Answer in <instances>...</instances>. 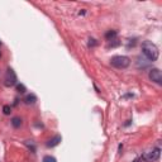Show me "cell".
<instances>
[{"mask_svg": "<svg viewBox=\"0 0 162 162\" xmlns=\"http://www.w3.org/2000/svg\"><path fill=\"white\" fill-rule=\"evenodd\" d=\"M142 51L143 55L148 58L150 61H157V58L160 56V52H158V48L157 46L152 43L151 41H144L142 43Z\"/></svg>", "mask_w": 162, "mask_h": 162, "instance_id": "cell-1", "label": "cell"}, {"mask_svg": "<svg viewBox=\"0 0 162 162\" xmlns=\"http://www.w3.org/2000/svg\"><path fill=\"white\" fill-rule=\"evenodd\" d=\"M110 65L115 68H127L131 65V58L127 56H114L110 58Z\"/></svg>", "mask_w": 162, "mask_h": 162, "instance_id": "cell-2", "label": "cell"}, {"mask_svg": "<svg viewBox=\"0 0 162 162\" xmlns=\"http://www.w3.org/2000/svg\"><path fill=\"white\" fill-rule=\"evenodd\" d=\"M160 154H161V150L157 147V148H153L151 151L146 152L142 157H141V160L144 162H154L160 158Z\"/></svg>", "mask_w": 162, "mask_h": 162, "instance_id": "cell-3", "label": "cell"}, {"mask_svg": "<svg viewBox=\"0 0 162 162\" xmlns=\"http://www.w3.org/2000/svg\"><path fill=\"white\" fill-rule=\"evenodd\" d=\"M4 81H5V85L7 86H14L17 85V75H15V72H14V70L13 68H8L7 70V74H5V79H4Z\"/></svg>", "mask_w": 162, "mask_h": 162, "instance_id": "cell-4", "label": "cell"}, {"mask_svg": "<svg viewBox=\"0 0 162 162\" xmlns=\"http://www.w3.org/2000/svg\"><path fill=\"white\" fill-rule=\"evenodd\" d=\"M148 77L151 81L156 82L157 85H162V72L158 68H152L148 74Z\"/></svg>", "mask_w": 162, "mask_h": 162, "instance_id": "cell-5", "label": "cell"}, {"mask_svg": "<svg viewBox=\"0 0 162 162\" xmlns=\"http://www.w3.org/2000/svg\"><path fill=\"white\" fill-rule=\"evenodd\" d=\"M61 141H62L61 135H55L53 138H51V139L47 142V147H48V148H49V147H56V146H57Z\"/></svg>", "mask_w": 162, "mask_h": 162, "instance_id": "cell-6", "label": "cell"}, {"mask_svg": "<svg viewBox=\"0 0 162 162\" xmlns=\"http://www.w3.org/2000/svg\"><path fill=\"white\" fill-rule=\"evenodd\" d=\"M36 101H37V96L34 95V94H28V95H25V98H24V103L27 105H33Z\"/></svg>", "mask_w": 162, "mask_h": 162, "instance_id": "cell-7", "label": "cell"}, {"mask_svg": "<svg viewBox=\"0 0 162 162\" xmlns=\"http://www.w3.org/2000/svg\"><path fill=\"white\" fill-rule=\"evenodd\" d=\"M116 34H118L116 30H109L105 33V38H106V41H113L116 38Z\"/></svg>", "mask_w": 162, "mask_h": 162, "instance_id": "cell-8", "label": "cell"}, {"mask_svg": "<svg viewBox=\"0 0 162 162\" xmlns=\"http://www.w3.org/2000/svg\"><path fill=\"white\" fill-rule=\"evenodd\" d=\"M11 125H13L14 128H19L20 125H22V119L18 118V116L13 118V119H11Z\"/></svg>", "mask_w": 162, "mask_h": 162, "instance_id": "cell-9", "label": "cell"}, {"mask_svg": "<svg viewBox=\"0 0 162 162\" xmlns=\"http://www.w3.org/2000/svg\"><path fill=\"white\" fill-rule=\"evenodd\" d=\"M24 144H25L29 150H30V152H32V153H36V146L30 142V141H25V142H24Z\"/></svg>", "mask_w": 162, "mask_h": 162, "instance_id": "cell-10", "label": "cell"}, {"mask_svg": "<svg viewBox=\"0 0 162 162\" xmlns=\"http://www.w3.org/2000/svg\"><path fill=\"white\" fill-rule=\"evenodd\" d=\"M42 162H57V160L53 157V156H49V154H47V156H44L43 157V161Z\"/></svg>", "mask_w": 162, "mask_h": 162, "instance_id": "cell-11", "label": "cell"}, {"mask_svg": "<svg viewBox=\"0 0 162 162\" xmlns=\"http://www.w3.org/2000/svg\"><path fill=\"white\" fill-rule=\"evenodd\" d=\"M17 91L20 93V94H23V93H25V86L23 85V84H17Z\"/></svg>", "mask_w": 162, "mask_h": 162, "instance_id": "cell-12", "label": "cell"}, {"mask_svg": "<svg viewBox=\"0 0 162 162\" xmlns=\"http://www.w3.org/2000/svg\"><path fill=\"white\" fill-rule=\"evenodd\" d=\"M3 112H4V114L5 115H9L11 113V108H10V105H4L3 106Z\"/></svg>", "mask_w": 162, "mask_h": 162, "instance_id": "cell-13", "label": "cell"}, {"mask_svg": "<svg viewBox=\"0 0 162 162\" xmlns=\"http://www.w3.org/2000/svg\"><path fill=\"white\" fill-rule=\"evenodd\" d=\"M96 44H98V42H96L94 38H90V39H89V47H95Z\"/></svg>", "mask_w": 162, "mask_h": 162, "instance_id": "cell-14", "label": "cell"}, {"mask_svg": "<svg viewBox=\"0 0 162 162\" xmlns=\"http://www.w3.org/2000/svg\"><path fill=\"white\" fill-rule=\"evenodd\" d=\"M119 44H120V42L116 39V42H114V43H110V44H109V47H116V46H119Z\"/></svg>", "mask_w": 162, "mask_h": 162, "instance_id": "cell-15", "label": "cell"}, {"mask_svg": "<svg viewBox=\"0 0 162 162\" xmlns=\"http://www.w3.org/2000/svg\"><path fill=\"white\" fill-rule=\"evenodd\" d=\"M141 161H142V160H141V158H137V160H134L133 162H141Z\"/></svg>", "mask_w": 162, "mask_h": 162, "instance_id": "cell-16", "label": "cell"}, {"mask_svg": "<svg viewBox=\"0 0 162 162\" xmlns=\"http://www.w3.org/2000/svg\"><path fill=\"white\" fill-rule=\"evenodd\" d=\"M0 57H1V52H0Z\"/></svg>", "mask_w": 162, "mask_h": 162, "instance_id": "cell-17", "label": "cell"}, {"mask_svg": "<svg viewBox=\"0 0 162 162\" xmlns=\"http://www.w3.org/2000/svg\"><path fill=\"white\" fill-rule=\"evenodd\" d=\"M0 46H1V41H0Z\"/></svg>", "mask_w": 162, "mask_h": 162, "instance_id": "cell-18", "label": "cell"}]
</instances>
